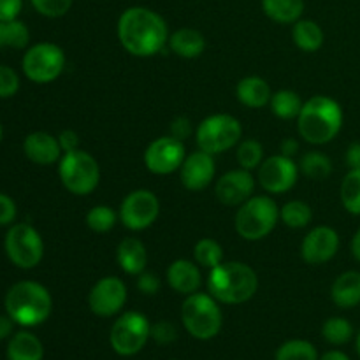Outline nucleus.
I'll return each instance as SVG.
<instances>
[{
    "mask_svg": "<svg viewBox=\"0 0 360 360\" xmlns=\"http://www.w3.org/2000/svg\"><path fill=\"white\" fill-rule=\"evenodd\" d=\"M118 39L130 55L139 58L153 56L167 44V23L148 7H129L118 20Z\"/></svg>",
    "mask_w": 360,
    "mask_h": 360,
    "instance_id": "nucleus-1",
    "label": "nucleus"
},
{
    "mask_svg": "<svg viewBox=\"0 0 360 360\" xmlns=\"http://www.w3.org/2000/svg\"><path fill=\"white\" fill-rule=\"evenodd\" d=\"M276 360H319V352L308 341L292 340L278 348Z\"/></svg>",
    "mask_w": 360,
    "mask_h": 360,
    "instance_id": "nucleus-34",
    "label": "nucleus"
},
{
    "mask_svg": "<svg viewBox=\"0 0 360 360\" xmlns=\"http://www.w3.org/2000/svg\"><path fill=\"white\" fill-rule=\"evenodd\" d=\"M322 334L330 345H345L350 341L354 329H352V323L347 319L334 316V319H329L323 323Z\"/></svg>",
    "mask_w": 360,
    "mask_h": 360,
    "instance_id": "nucleus-36",
    "label": "nucleus"
},
{
    "mask_svg": "<svg viewBox=\"0 0 360 360\" xmlns=\"http://www.w3.org/2000/svg\"><path fill=\"white\" fill-rule=\"evenodd\" d=\"M0 141H2V125H0Z\"/></svg>",
    "mask_w": 360,
    "mask_h": 360,
    "instance_id": "nucleus-52",
    "label": "nucleus"
},
{
    "mask_svg": "<svg viewBox=\"0 0 360 360\" xmlns=\"http://www.w3.org/2000/svg\"><path fill=\"white\" fill-rule=\"evenodd\" d=\"M302 174H306L308 178L315 179V181H322L327 179L333 172V164H330L329 157L319 151H309V153L302 155L301 164H299Z\"/></svg>",
    "mask_w": 360,
    "mask_h": 360,
    "instance_id": "nucleus-30",
    "label": "nucleus"
},
{
    "mask_svg": "<svg viewBox=\"0 0 360 360\" xmlns=\"http://www.w3.org/2000/svg\"><path fill=\"white\" fill-rule=\"evenodd\" d=\"M292 39L295 46L306 53H315L323 44V30L313 20H299L294 23Z\"/></svg>",
    "mask_w": 360,
    "mask_h": 360,
    "instance_id": "nucleus-27",
    "label": "nucleus"
},
{
    "mask_svg": "<svg viewBox=\"0 0 360 360\" xmlns=\"http://www.w3.org/2000/svg\"><path fill=\"white\" fill-rule=\"evenodd\" d=\"M319 360H350L347 357V355L343 354V352H338V350H333V352H327L326 355H323L322 359Z\"/></svg>",
    "mask_w": 360,
    "mask_h": 360,
    "instance_id": "nucleus-50",
    "label": "nucleus"
},
{
    "mask_svg": "<svg viewBox=\"0 0 360 360\" xmlns=\"http://www.w3.org/2000/svg\"><path fill=\"white\" fill-rule=\"evenodd\" d=\"M179 171H181L183 186L192 192H200V190L207 188L214 179L217 165H214L213 155L199 150L185 158Z\"/></svg>",
    "mask_w": 360,
    "mask_h": 360,
    "instance_id": "nucleus-18",
    "label": "nucleus"
},
{
    "mask_svg": "<svg viewBox=\"0 0 360 360\" xmlns=\"http://www.w3.org/2000/svg\"><path fill=\"white\" fill-rule=\"evenodd\" d=\"M20 90V77L11 67L0 65V98H9Z\"/></svg>",
    "mask_w": 360,
    "mask_h": 360,
    "instance_id": "nucleus-39",
    "label": "nucleus"
},
{
    "mask_svg": "<svg viewBox=\"0 0 360 360\" xmlns=\"http://www.w3.org/2000/svg\"><path fill=\"white\" fill-rule=\"evenodd\" d=\"M280 218L287 227L302 229L311 221L313 211L309 204L302 202V200H290L281 207Z\"/></svg>",
    "mask_w": 360,
    "mask_h": 360,
    "instance_id": "nucleus-32",
    "label": "nucleus"
},
{
    "mask_svg": "<svg viewBox=\"0 0 360 360\" xmlns=\"http://www.w3.org/2000/svg\"><path fill=\"white\" fill-rule=\"evenodd\" d=\"M160 213V202L150 190H134L123 199L120 220L130 231H144L155 224Z\"/></svg>",
    "mask_w": 360,
    "mask_h": 360,
    "instance_id": "nucleus-12",
    "label": "nucleus"
},
{
    "mask_svg": "<svg viewBox=\"0 0 360 360\" xmlns=\"http://www.w3.org/2000/svg\"><path fill=\"white\" fill-rule=\"evenodd\" d=\"M16 218V204L6 193H0V225L13 224Z\"/></svg>",
    "mask_w": 360,
    "mask_h": 360,
    "instance_id": "nucleus-43",
    "label": "nucleus"
},
{
    "mask_svg": "<svg viewBox=\"0 0 360 360\" xmlns=\"http://www.w3.org/2000/svg\"><path fill=\"white\" fill-rule=\"evenodd\" d=\"M271 109H273L274 116L281 120H294L301 115L302 101L295 91L292 90H280L273 94L271 97Z\"/></svg>",
    "mask_w": 360,
    "mask_h": 360,
    "instance_id": "nucleus-28",
    "label": "nucleus"
},
{
    "mask_svg": "<svg viewBox=\"0 0 360 360\" xmlns=\"http://www.w3.org/2000/svg\"><path fill=\"white\" fill-rule=\"evenodd\" d=\"M6 253L20 269H34L44 255V243L30 224H16L6 236Z\"/></svg>",
    "mask_w": 360,
    "mask_h": 360,
    "instance_id": "nucleus-10",
    "label": "nucleus"
},
{
    "mask_svg": "<svg viewBox=\"0 0 360 360\" xmlns=\"http://www.w3.org/2000/svg\"><path fill=\"white\" fill-rule=\"evenodd\" d=\"M169 48L181 58H197L206 49V39L199 30L181 28L169 37Z\"/></svg>",
    "mask_w": 360,
    "mask_h": 360,
    "instance_id": "nucleus-23",
    "label": "nucleus"
},
{
    "mask_svg": "<svg viewBox=\"0 0 360 360\" xmlns=\"http://www.w3.org/2000/svg\"><path fill=\"white\" fill-rule=\"evenodd\" d=\"M341 202L352 214H360V169H350L341 183Z\"/></svg>",
    "mask_w": 360,
    "mask_h": 360,
    "instance_id": "nucleus-31",
    "label": "nucleus"
},
{
    "mask_svg": "<svg viewBox=\"0 0 360 360\" xmlns=\"http://www.w3.org/2000/svg\"><path fill=\"white\" fill-rule=\"evenodd\" d=\"M151 336V326L143 313H123L111 329L112 350L123 357H132L144 348Z\"/></svg>",
    "mask_w": 360,
    "mask_h": 360,
    "instance_id": "nucleus-11",
    "label": "nucleus"
},
{
    "mask_svg": "<svg viewBox=\"0 0 360 360\" xmlns=\"http://www.w3.org/2000/svg\"><path fill=\"white\" fill-rule=\"evenodd\" d=\"M243 136V127L238 118L231 115L207 116L197 127L195 139L199 150L206 153L218 155L229 151L239 143Z\"/></svg>",
    "mask_w": 360,
    "mask_h": 360,
    "instance_id": "nucleus-8",
    "label": "nucleus"
},
{
    "mask_svg": "<svg viewBox=\"0 0 360 360\" xmlns=\"http://www.w3.org/2000/svg\"><path fill=\"white\" fill-rule=\"evenodd\" d=\"M299 134L311 144L330 143L343 127V109L334 98L315 95L302 104L297 116Z\"/></svg>",
    "mask_w": 360,
    "mask_h": 360,
    "instance_id": "nucleus-2",
    "label": "nucleus"
},
{
    "mask_svg": "<svg viewBox=\"0 0 360 360\" xmlns=\"http://www.w3.org/2000/svg\"><path fill=\"white\" fill-rule=\"evenodd\" d=\"M257 273L243 262H221L207 278L210 294L224 304H243L257 294Z\"/></svg>",
    "mask_w": 360,
    "mask_h": 360,
    "instance_id": "nucleus-3",
    "label": "nucleus"
},
{
    "mask_svg": "<svg viewBox=\"0 0 360 360\" xmlns=\"http://www.w3.org/2000/svg\"><path fill=\"white\" fill-rule=\"evenodd\" d=\"M151 336L158 345H169L178 338V330L171 322H157L151 327Z\"/></svg>",
    "mask_w": 360,
    "mask_h": 360,
    "instance_id": "nucleus-40",
    "label": "nucleus"
},
{
    "mask_svg": "<svg viewBox=\"0 0 360 360\" xmlns=\"http://www.w3.org/2000/svg\"><path fill=\"white\" fill-rule=\"evenodd\" d=\"M116 220H118V214L109 206H104V204L91 207L86 214V225L94 232H98V234L111 231L116 225Z\"/></svg>",
    "mask_w": 360,
    "mask_h": 360,
    "instance_id": "nucleus-35",
    "label": "nucleus"
},
{
    "mask_svg": "<svg viewBox=\"0 0 360 360\" xmlns=\"http://www.w3.org/2000/svg\"><path fill=\"white\" fill-rule=\"evenodd\" d=\"M58 174L63 186L74 195H90L101 181V167L88 151L74 150L60 158Z\"/></svg>",
    "mask_w": 360,
    "mask_h": 360,
    "instance_id": "nucleus-7",
    "label": "nucleus"
},
{
    "mask_svg": "<svg viewBox=\"0 0 360 360\" xmlns=\"http://www.w3.org/2000/svg\"><path fill=\"white\" fill-rule=\"evenodd\" d=\"M65 69V53L53 42H39L23 56V72L30 81L46 84L55 81Z\"/></svg>",
    "mask_w": 360,
    "mask_h": 360,
    "instance_id": "nucleus-9",
    "label": "nucleus"
},
{
    "mask_svg": "<svg viewBox=\"0 0 360 360\" xmlns=\"http://www.w3.org/2000/svg\"><path fill=\"white\" fill-rule=\"evenodd\" d=\"M30 41V32L27 25L20 20L0 21V49L14 48L21 49Z\"/></svg>",
    "mask_w": 360,
    "mask_h": 360,
    "instance_id": "nucleus-29",
    "label": "nucleus"
},
{
    "mask_svg": "<svg viewBox=\"0 0 360 360\" xmlns=\"http://www.w3.org/2000/svg\"><path fill=\"white\" fill-rule=\"evenodd\" d=\"M193 257H195V262L199 266L213 269V267L220 266L221 260H224V250H221L220 243H217L214 239L204 238L193 248Z\"/></svg>",
    "mask_w": 360,
    "mask_h": 360,
    "instance_id": "nucleus-33",
    "label": "nucleus"
},
{
    "mask_svg": "<svg viewBox=\"0 0 360 360\" xmlns=\"http://www.w3.org/2000/svg\"><path fill=\"white\" fill-rule=\"evenodd\" d=\"M34 9L46 18H60L72 7L74 0H30Z\"/></svg>",
    "mask_w": 360,
    "mask_h": 360,
    "instance_id": "nucleus-38",
    "label": "nucleus"
},
{
    "mask_svg": "<svg viewBox=\"0 0 360 360\" xmlns=\"http://www.w3.org/2000/svg\"><path fill=\"white\" fill-rule=\"evenodd\" d=\"M185 158L183 141L174 139L172 136L158 137L144 151V164H146L148 171L160 176L178 171Z\"/></svg>",
    "mask_w": 360,
    "mask_h": 360,
    "instance_id": "nucleus-13",
    "label": "nucleus"
},
{
    "mask_svg": "<svg viewBox=\"0 0 360 360\" xmlns=\"http://www.w3.org/2000/svg\"><path fill=\"white\" fill-rule=\"evenodd\" d=\"M281 155H285V157L292 158L295 153L299 151V143L295 139H292V137H288V139L281 141Z\"/></svg>",
    "mask_w": 360,
    "mask_h": 360,
    "instance_id": "nucleus-47",
    "label": "nucleus"
},
{
    "mask_svg": "<svg viewBox=\"0 0 360 360\" xmlns=\"http://www.w3.org/2000/svg\"><path fill=\"white\" fill-rule=\"evenodd\" d=\"M127 302V287L120 278L105 276L94 285L88 295V304H90L91 313L97 316L116 315L122 311Z\"/></svg>",
    "mask_w": 360,
    "mask_h": 360,
    "instance_id": "nucleus-15",
    "label": "nucleus"
},
{
    "mask_svg": "<svg viewBox=\"0 0 360 360\" xmlns=\"http://www.w3.org/2000/svg\"><path fill=\"white\" fill-rule=\"evenodd\" d=\"M280 210L267 195L250 197L236 213V231L246 241H260L276 227Z\"/></svg>",
    "mask_w": 360,
    "mask_h": 360,
    "instance_id": "nucleus-6",
    "label": "nucleus"
},
{
    "mask_svg": "<svg viewBox=\"0 0 360 360\" xmlns=\"http://www.w3.org/2000/svg\"><path fill=\"white\" fill-rule=\"evenodd\" d=\"M236 95H238L239 102L246 108L260 109L271 102V88L266 79L260 76H246L236 86Z\"/></svg>",
    "mask_w": 360,
    "mask_h": 360,
    "instance_id": "nucleus-21",
    "label": "nucleus"
},
{
    "mask_svg": "<svg viewBox=\"0 0 360 360\" xmlns=\"http://www.w3.org/2000/svg\"><path fill=\"white\" fill-rule=\"evenodd\" d=\"M23 151L34 164L51 165L60 160L62 157V148H60L58 137H53L48 132H32L27 136L23 143Z\"/></svg>",
    "mask_w": 360,
    "mask_h": 360,
    "instance_id": "nucleus-19",
    "label": "nucleus"
},
{
    "mask_svg": "<svg viewBox=\"0 0 360 360\" xmlns=\"http://www.w3.org/2000/svg\"><path fill=\"white\" fill-rule=\"evenodd\" d=\"M23 0H0V21L16 20L21 13Z\"/></svg>",
    "mask_w": 360,
    "mask_h": 360,
    "instance_id": "nucleus-44",
    "label": "nucleus"
},
{
    "mask_svg": "<svg viewBox=\"0 0 360 360\" xmlns=\"http://www.w3.org/2000/svg\"><path fill=\"white\" fill-rule=\"evenodd\" d=\"M58 143L63 153L79 150V136H77L74 130H63V132L58 136Z\"/></svg>",
    "mask_w": 360,
    "mask_h": 360,
    "instance_id": "nucleus-45",
    "label": "nucleus"
},
{
    "mask_svg": "<svg viewBox=\"0 0 360 360\" xmlns=\"http://www.w3.org/2000/svg\"><path fill=\"white\" fill-rule=\"evenodd\" d=\"M264 160V148L259 141L248 139L243 141L238 146V162L241 169L253 171L255 167H260Z\"/></svg>",
    "mask_w": 360,
    "mask_h": 360,
    "instance_id": "nucleus-37",
    "label": "nucleus"
},
{
    "mask_svg": "<svg viewBox=\"0 0 360 360\" xmlns=\"http://www.w3.org/2000/svg\"><path fill=\"white\" fill-rule=\"evenodd\" d=\"M347 164L350 169H360V143H354L348 148Z\"/></svg>",
    "mask_w": 360,
    "mask_h": 360,
    "instance_id": "nucleus-46",
    "label": "nucleus"
},
{
    "mask_svg": "<svg viewBox=\"0 0 360 360\" xmlns=\"http://www.w3.org/2000/svg\"><path fill=\"white\" fill-rule=\"evenodd\" d=\"M262 9L276 23H295L304 13V0H262Z\"/></svg>",
    "mask_w": 360,
    "mask_h": 360,
    "instance_id": "nucleus-26",
    "label": "nucleus"
},
{
    "mask_svg": "<svg viewBox=\"0 0 360 360\" xmlns=\"http://www.w3.org/2000/svg\"><path fill=\"white\" fill-rule=\"evenodd\" d=\"M137 288L143 292L144 295H155L160 290V280H158L157 274L153 273H141L137 278Z\"/></svg>",
    "mask_w": 360,
    "mask_h": 360,
    "instance_id": "nucleus-41",
    "label": "nucleus"
},
{
    "mask_svg": "<svg viewBox=\"0 0 360 360\" xmlns=\"http://www.w3.org/2000/svg\"><path fill=\"white\" fill-rule=\"evenodd\" d=\"M116 259H118L122 271H125L127 274H132V276H139L146 269L148 253L139 239L125 238L118 245Z\"/></svg>",
    "mask_w": 360,
    "mask_h": 360,
    "instance_id": "nucleus-22",
    "label": "nucleus"
},
{
    "mask_svg": "<svg viewBox=\"0 0 360 360\" xmlns=\"http://www.w3.org/2000/svg\"><path fill=\"white\" fill-rule=\"evenodd\" d=\"M42 355H44V348L39 338L27 330L14 334L13 340L7 345L9 360H42Z\"/></svg>",
    "mask_w": 360,
    "mask_h": 360,
    "instance_id": "nucleus-25",
    "label": "nucleus"
},
{
    "mask_svg": "<svg viewBox=\"0 0 360 360\" xmlns=\"http://www.w3.org/2000/svg\"><path fill=\"white\" fill-rule=\"evenodd\" d=\"M53 309V299L48 288L37 281H20L6 295V311L23 327L41 326Z\"/></svg>",
    "mask_w": 360,
    "mask_h": 360,
    "instance_id": "nucleus-4",
    "label": "nucleus"
},
{
    "mask_svg": "<svg viewBox=\"0 0 360 360\" xmlns=\"http://www.w3.org/2000/svg\"><path fill=\"white\" fill-rule=\"evenodd\" d=\"M14 327V320L9 315H0V340H6L11 336Z\"/></svg>",
    "mask_w": 360,
    "mask_h": 360,
    "instance_id": "nucleus-48",
    "label": "nucleus"
},
{
    "mask_svg": "<svg viewBox=\"0 0 360 360\" xmlns=\"http://www.w3.org/2000/svg\"><path fill=\"white\" fill-rule=\"evenodd\" d=\"M192 122L186 116H178L171 123V136L178 141H185L192 136Z\"/></svg>",
    "mask_w": 360,
    "mask_h": 360,
    "instance_id": "nucleus-42",
    "label": "nucleus"
},
{
    "mask_svg": "<svg viewBox=\"0 0 360 360\" xmlns=\"http://www.w3.org/2000/svg\"><path fill=\"white\" fill-rule=\"evenodd\" d=\"M357 352H359V357H360V333H359V338H357Z\"/></svg>",
    "mask_w": 360,
    "mask_h": 360,
    "instance_id": "nucleus-51",
    "label": "nucleus"
},
{
    "mask_svg": "<svg viewBox=\"0 0 360 360\" xmlns=\"http://www.w3.org/2000/svg\"><path fill=\"white\" fill-rule=\"evenodd\" d=\"M333 301L336 306L343 309H350L360 304V273L357 271H348L343 273L333 285Z\"/></svg>",
    "mask_w": 360,
    "mask_h": 360,
    "instance_id": "nucleus-24",
    "label": "nucleus"
},
{
    "mask_svg": "<svg viewBox=\"0 0 360 360\" xmlns=\"http://www.w3.org/2000/svg\"><path fill=\"white\" fill-rule=\"evenodd\" d=\"M299 165L285 155H274L260 164L259 183L266 192L285 193L297 183Z\"/></svg>",
    "mask_w": 360,
    "mask_h": 360,
    "instance_id": "nucleus-14",
    "label": "nucleus"
},
{
    "mask_svg": "<svg viewBox=\"0 0 360 360\" xmlns=\"http://www.w3.org/2000/svg\"><path fill=\"white\" fill-rule=\"evenodd\" d=\"M167 281L169 285H171L172 290H176L178 294L183 295L195 294V292L199 290L200 283H202L199 267L185 259L174 260V262L169 266Z\"/></svg>",
    "mask_w": 360,
    "mask_h": 360,
    "instance_id": "nucleus-20",
    "label": "nucleus"
},
{
    "mask_svg": "<svg viewBox=\"0 0 360 360\" xmlns=\"http://www.w3.org/2000/svg\"><path fill=\"white\" fill-rule=\"evenodd\" d=\"M352 253H354L355 259L360 262V229L357 231V234L354 236V239H352Z\"/></svg>",
    "mask_w": 360,
    "mask_h": 360,
    "instance_id": "nucleus-49",
    "label": "nucleus"
},
{
    "mask_svg": "<svg viewBox=\"0 0 360 360\" xmlns=\"http://www.w3.org/2000/svg\"><path fill=\"white\" fill-rule=\"evenodd\" d=\"M181 320L190 336L197 340H213L221 329L224 316L218 301L211 294H190L181 306Z\"/></svg>",
    "mask_w": 360,
    "mask_h": 360,
    "instance_id": "nucleus-5",
    "label": "nucleus"
},
{
    "mask_svg": "<svg viewBox=\"0 0 360 360\" xmlns=\"http://www.w3.org/2000/svg\"><path fill=\"white\" fill-rule=\"evenodd\" d=\"M253 188H255V181L250 171L246 169H236V171H229L218 179L214 192H217L218 200L225 206H241L246 200L252 197Z\"/></svg>",
    "mask_w": 360,
    "mask_h": 360,
    "instance_id": "nucleus-17",
    "label": "nucleus"
},
{
    "mask_svg": "<svg viewBox=\"0 0 360 360\" xmlns=\"http://www.w3.org/2000/svg\"><path fill=\"white\" fill-rule=\"evenodd\" d=\"M340 248V236L330 227H316L302 239V260L311 266H320L333 259Z\"/></svg>",
    "mask_w": 360,
    "mask_h": 360,
    "instance_id": "nucleus-16",
    "label": "nucleus"
}]
</instances>
